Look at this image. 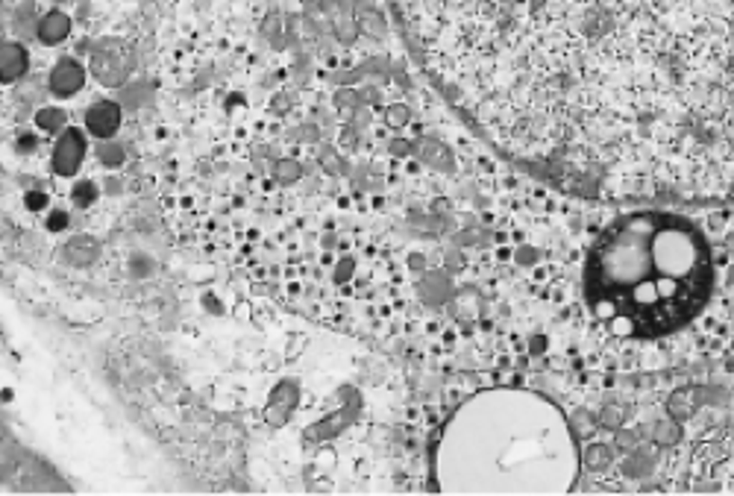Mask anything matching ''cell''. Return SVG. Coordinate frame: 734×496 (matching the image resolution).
Masks as SVG:
<instances>
[{
  "mask_svg": "<svg viewBox=\"0 0 734 496\" xmlns=\"http://www.w3.org/2000/svg\"><path fill=\"white\" fill-rule=\"evenodd\" d=\"M494 145L644 197L734 200V0H406Z\"/></svg>",
  "mask_w": 734,
  "mask_h": 496,
  "instance_id": "6da1fadb",
  "label": "cell"
},
{
  "mask_svg": "<svg viewBox=\"0 0 734 496\" xmlns=\"http://www.w3.org/2000/svg\"><path fill=\"white\" fill-rule=\"evenodd\" d=\"M708 258L705 239L684 218L632 211L606 229L590 256V305L620 332H670L702 309L711 291Z\"/></svg>",
  "mask_w": 734,
  "mask_h": 496,
  "instance_id": "7a4b0ae2",
  "label": "cell"
},
{
  "mask_svg": "<svg viewBox=\"0 0 734 496\" xmlns=\"http://www.w3.org/2000/svg\"><path fill=\"white\" fill-rule=\"evenodd\" d=\"M573 458L561 417L535 397L488 394L465 408L444 441V488L456 491H555L543 467Z\"/></svg>",
  "mask_w": 734,
  "mask_h": 496,
  "instance_id": "3957f363",
  "label": "cell"
},
{
  "mask_svg": "<svg viewBox=\"0 0 734 496\" xmlns=\"http://www.w3.org/2000/svg\"><path fill=\"white\" fill-rule=\"evenodd\" d=\"M91 70L103 86H121L129 74V51L121 44L98 47L91 56Z\"/></svg>",
  "mask_w": 734,
  "mask_h": 496,
  "instance_id": "277c9868",
  "label": "cell"
},
{
  "mask_svg": "<svg viewBox=\"0 0 734 496\" xmlns=\"http://www.w3.org/2000/svg\"><path fill=\"white\" fill-rule=\"evenodd\" d=\"M82 156H86V136L80 129H65L53 147V173L74 176L82 164Z\"/></svg>",
  "mask_w": 734,
  "mask_h": 496,
  "instance_id": "5b68a950",
  "label": "cell"
},
{
  "mask_svg": "<svg viewBox=\"0 0 734 496\" xmlns=\"http://www.w3.org/2000/svg\"><path fill=\"white\" fill-rule=\"evenodd\" d=\"M86 126L91 136L98 138H112L118 133V126H121V109L112 103V100H100L94 103L89 115H86Z\"/></svg>",
  "mask_w": 734,
  "mask_h": 496,
  "instance_id": "8992f818",
  "label": "cell"
},
{
  "mask_svg": "<svg viewBox=\"0 0 734 496\" xmlns=\"http://www.w3.org/2000/svg\"><path fill=\"white\" fill-rule=\"evenodd\" d=\"M82 82H86V70H82V65L74 62V59H62L51 74V89L59 94V98L77 94L82 89Z\"/></svg>",
  "mask_w": 734,
  "mask_h": 496,
  "instance_id": "52a82bcc",
  "label": "cell"
},
{
  "mask_svg": "<svg viewBox=\"0 0 734 496\" xmlns=\"http://www.w3.org/2000/svg\"><path fill=\"white\" fill-rule=\"evenodd\" d=\"M24 70H27V51L15 42H6L4 53H0V77H4V82H12L18 80Z\"/></svg>",
  "mask_w": 734,
  "mask_h": 496,
  "instance_id": "ba28073f",
  "label": "cell"
},
{
  "mask_svg": "<svg viewBox=\"0 0 734 496\" xmlns=\"http://www.w3.org/2000/svg\"><path fill=\"white\" fill-rule=\"evenodd\" d=\"M68 33H71V21H68L65 12H51V15H44V21L39 23V39L44 44L62 42Z\"/></svg>",
  "mask_w": 734,
  "mask_h": 496,
  "instance_id": "9c48e42d",
  "label": "cell"
},
{
  "mask_svg": "<svg viewBox=\"0 0 734 496\" xmlns=\"http://www.w3.org/2000/svg\"><path fill=\"white\" fill-rule=\"evenodd\" d=\"M35 124L47 129V133H53V129L65 126V112L62 109H42L39 115H35Z\"/></svg>",
  "mask_w": 734,
  "mask_h": 496,
  "instance_id": "30bf717a",
  "label": "cell"
},
{
  "mask_svg": "<svg viewBox=\"0 0 734 496\" xmlns=\"http://www.w3.org/2000/svg\"><path fill=\"white\" fill-rule=\"evenodd\" d=\"M94 197H98V188H94L91 182H80L77 192H74V203L77 206H89Z\"/></svg>",
  "mask_w": 734,
  "mask_h": 496,
  "instance_id": "8fae6325",
  "label": "cell"
},
{
  "mask_svg": "<svg viewBox=\"0 0 734 496\" xmlns=\"http://www.w3.org/2000/svg\"><path fill=\"white\" fill-rule=\"evenodd\" d=\"M279 176H282V180H297L300 168H297V164H291V162H282L279 164Z\"/></svg>",
  "mask_w": 734,
  "mask_h": 496,
  "instance_id": "7c38bea8",
  "label": "cell"
},
{
  "mask_svg": "<svg viewBox=\"0 0 734 496\" xmlns=\"http://www.w3.org/2000/svg\"><path fill=\"white\" fill-rule=\"evenodd\" d=\"M391 124H402V109H391Z\"/></svg>",
  "mask_w": 734,
  "mask_h": 496,
  "instance_id": "4fadbf2b",
  "label": "cell"
},
{
  "mask_svg": "<svg viewBox=\"0 0 734 496\" xmlns=\"http://www.w3.org/2000/svg\"><path fill=\"white\" fill-rule=\"evenodd\" d=\"M27 203H33V206H42V203H44V197L35 194V197H30V200H27Z\"/></svg>",
  "mask_w": 734,
  "mask_h": 496,
  "instance_id": "5bb4252c",
  "label": "cell"
}]
</instances>
